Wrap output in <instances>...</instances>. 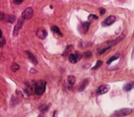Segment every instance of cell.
<instances>
[{
  "label": "cell",
  "mask_w": 134,
  "mask_h": 117,
  "mask_svg": "<svg viewBox=\"0 0 134 117\" xmlns=\"http://www.w3.org/2000/svg\"><path fill=\"white\" fill-rule=\"evenodd\" d=\"M115 20H116L115 16H114V15H110V16H108L106 19H105V20L103 21V23H102V26H110V25H112V24L115 23Z\"/></svg>",
  "instance_id": "obj_4"
},
{
  "label": "cell",
  "mask_w": 134,
  "mask_h": 117,
  "mask_svg": "<svg viewBox=\"0 0 134 117\" xmlns=\"http://www.w3.org/2000/svg\"><path fill=\"white\" fill-rule=\"evenodd\" d=\"M75 55V58H76V59H77V60H79L80 58H81V57H82V55L79 52H78V51H76L75 53L74 54Z\"/></svg>",
  "instance_id": "obj_23"
},
{
  "label": "cell",
  "mask_w": 134,
  "mask_h": 117,
  "mask_svg": "<svg viewBox=\"0 0 134 117\" xmlns=\"http://www.w3.org/2000/svg\"><path fill=\"white\" fill-rule=\"evenodd\" d=\"M4 14L0 11V20H1L4 19Z\"/></svg>",
  "instance_id": "obj_27"
},
{
  "label": "cell",
  "mask_w": 134,
  "mask_h": 117,
  "mask_svg": "<svg viewBox=\"0 0 134 117\" xmlns=\"http://www.w3.org/2000/svg\"><path fill=\"white\" fill-rule=\"evenodd\" d=\"M118 58H119V55H114V56H112L110 58H109V59L108 60V61H107V64H108V65H110V64H111L113 61L117 60Z\"/></svg>",
  "instance_id": "obj_19"
},
{
  "label": "cell",
  "mask_w": 134,
  "mask_h": 117,
  "mask_svg": "<svg viewBox=\"0 0 134 117\" xmlns=\"http://www.w3.org/2000/svg\"><path fill=\"white\" fill-rule=\"evenodd\" d=\"M1 37H2V32H1V30L0 29V38H1Z\"/></svg>",
  "instance_id": "obj_28"
},
{
  "label": "cell",
  "mask_w": 134,
  "mask_h": 117,
  "mask_svg": "<svg viewBox=\"0 0 134 117\" xmlns=\"http://www.w3.org/2000/svg\"><path fill=\"white\" fill-rule=\"evenodd\" d=\"M33 13H34L33 9L31 7H28L23 11V13L22 14V17L24 20H29L32 17Z\"/></svg>",
  "instance_id": "obj_3"
},
{
  "label": "cell",
  "mask_w": 134,
  "mask_h": 117,
  "mask_svg": "<svg viewBox=\"0 0 134 117\" xmlns=\"http://www.w3.org/2000/svg\"><path fill=\"white\" fill-rule=\"evenodd\" d=\"M47 35H48V33L46 30L43 27L38 29V30L37 31V36L39 39H44L47 37Z\"/></svg>",
  "instance_id": "obj_7"
},
{
  "label": "cell",
  "mask_w": 134,
  "mask_h": 117,
  "mask_svg": "<svg viewBox=\"0 0 134 117\" xmlns=\"http://www.w3.org/2000/svg\"><path fill=\"white\" fill-rule=\"evenodd\" d=\"M3 20H5L6 22H9L10 23H13L15 20V16L13 15H4Z\"/></svg>",
  "instance_id": "obj_9"
},
{
  "label": "cell",
  "mask_w": 134,
  "mask_h": 117,
  "mask_svg": "<svg viewBox=\"0 0 134 117\" xmlns=\"http://www.w3.org/2000/svg\"><path fill=\"white\" fill-rule=\"evenodd\" d=\"M83 56L85 59H89L92 56V53L89 51H86L83 53Z\"/></svg>",
  "instance_id": "obj_18"
},
{
  "label": "cell",
  "mask_w": 134,
  "mask_h": 117,
  "mask_svg": "<svg viewBox=\"0 0 134 117\" xmlns=\"http://www.w3.org/2000/svg\"><path fill=\"white\" fill-rule=\"evenodd\" d=\"M51 29H52V31L53 32H55V33H57V34L60 35L61 37H62V36H63L62 33H61V32H60V29H59V27H57V26H52V27H51Z\"/></svg>",
  "instance_id": "obj_15"
},
{
  "label": "cell",
  "mask_w": 134,
  "mask_h": 117,
  "mask_svg": "<svg viewBox=\"0 0 134 117\" xmlns=\"http://www.w3.org/2000/svg\"><path fill=\"white\" fill-rule=\"evenodd\" d=\"M73 46L72 45H69V46H68L66 48V50L64 51V52L63 53V56L64 57H66V56H69V54H70V53L72 51H73Z\"/></svg>",
  "instance_id": "obj_13"
},
{
  "label": "cell",
  "mask_w": 134,
  "mask_h": 117,
  "mask_svg": "<svg viewBox=\"0 0 134 117\" xmlns=\"http://www.w3.org/2000/svg\"><path fill=\"white\" fill-rule=\"evenodd\" d=\"M105 13H106V9H103V8L100 9V14H101V15H104Z\"/></svg>",
  "instance_id": "obj_26"
},
{
  "label": "cell",
  "mask_w": 134,
  "mask_h": 117,
  "mask_svg": "<svg viewBox=\"0 0 134 117\" xmlns=\"http://www.w3.org/2000/svg\"><path fill=\"white\" fill-rule=\"evenodd\" d=\"M110 49V46H107V47H105V48H103V49H101L100 51H98V54H103V53H105L107 50H109Z\"/></svg>",
  "instance_id": "obj_22"
},
{
  "label": "cell",
  "mask_w": 134,
  "mask_h": 117,
  "mask_svg": "<svg viewBox=\"0 0 134 117\" xmlns=\"http://www.w3.org/2000/svg\"><path fill=\"white\" fill-rule=\"evenodd\" d=\"M24 0H14L13 1V3L15 4H20L21 3L23 2Z\"/></svg>",
  "instance_id": "obj_25"
},
{
  "label": "cell",
  "mask_w": 134,
  "mask_h": 117,
  "mask_svg": "<svg viewBox=\"0 0 134 117\" xmlns=\"http://www.w3.org/2000/svg\"><path fill=\"white\" fill-rule=\"evenodd\" d=\"M90 25V23L89 22H84L82 24L80 25L79 26V32L81 33V34H85L86 32L88 31V29H89V27Z\"/></svg>",
  "instance_id": "obj_6"
},
{
  "label": "cell",
  "mask_w": 134,
  "mask_h": 117,
  "mask_svg": "<svg viewBox=\"0 0 134 117\" xmlns=\"http://www.w3.org/2000/svg\"><path fill=\"white\" fill-rule=\"evenodd\" d=\"M98 17L95 15H89L88 17V20L89 21H93L94 20H97Z\"/></svg>",
  "instance_id": "obj_21"
},
{
  "label": "cell",
  "mask_w": 134,
  "mask_h": 117,
  "mask_svg": "<svg viewBox=\"0 0 134 117\" xmlns=\"http://www.w3.org/2000/svg\"><path fill=\"white\" fill-rule=\"evenodd\" d=\"M19 69H20V66L18 65L17 63H13V65L11 67V71L13 72H17Z\"/></svg>",
  "instance_id": "obj_17"
},
{
  "label": "cell",
  "mask_w": 134,
  "mask_h": 117,
  "mask_svg": "<svg viewBox=\"0 0 134 117\" xmlns=\"http://www.w3.org/2000/svg\"><path fill=\"white\" fill-rule=\"evenodd\" d=\"M89 83V80L87 78L84 79L81 83H80V87H79V91H83L85 88L87 87V84Z\"/></svg>",
  "instance_id": "obj_11"
},
{
  "label": "cell",
  "mask_w": 134,
  "mask_h": 117,
  "mask_svg": "<svg viewBox=\"0 0 134 117\" xmlns=\"http://www.w3.org/2000/svg\"><path fill=\"white\" fill-rule=\"evenodd\" d=\"M132 112V109L129 108H124L121 109L120 110L115 111L113 114H112V117H125L129 115Z\"/></svg>",
  "instance_id": "obj_2"
},
{
  "label": "cell",
  "mask_w": 134,
  "mask_h": 117,
  "mask_svg": "<svg viewBox=\"0 0 134 117\" xmlns=\"http://www.w3.org/2000/svg\"><path fill=\"white\" fill-rule=\"evenodd\" d=\"M23 22H24V20H23V19H22V18H20V19L18 20L17 24L15 25V26L14 27V29H13V36H17V35L18 34L19 31L21 29V28H22V27H23Z\"/></svg>",
  "instance_id": "obj_5"
},
{
  "label": "cell",
  "mask_w": 134,
  "mask_h": 117,
  "mask_svg": "<svg viewBox=\"0 0 134 117\" xmlns=\"http://www.w3.org/2000/svg\"><path fill=\"white\" fill-rule=\"evenodd\" d=\"M134 87V83L131 82V83H126L124 86H123V90L125 91H130Z\"/></svg>",
  "instance_id": "obj_12"
},
{
  "label": "cell",
  "mask_w": 134,
  "mask_h": 117,
  "mask_svg": "<svg viewBox=\"0 0 134 117\" xmlns=\"http://www.w3.org/2000/svg\"><path fill=\"white\" fill-rule=\"evenodd\" d=\"M110 90V86L109 85H102L100 86L97 89V93L98 95H103L106 93H108Z\"/></svg>",
  "instance_id": "obj_8"
},
{
  "label": "cell",
  "mask_w": 134,
  "mask_h": 117,
  "mask_svg": "<svg viewBox=\"0 0 134 117\" xmlns=\"http://www.w3.org/2000/svg\"><path fill=\"white\" fill-rule=\"evenodd\" d=\"M6 44V40L2 38H0V47H3Z\"/></svg>",
  "instance_id": "obj_24"
},
{
  "label": "cell",
  "mask_w": 134,
  "mask_h": 117,
  "mask_svg": "<svg viewBox=\"0 0 134 117\" xmlns=\"http://www.w3.org/2000/svg\"><path fill=\"white\" fill-rule=\"evenodd\" d=\"M103 64V63H102V61L101 60H98L97 62V64L94 67H92V69L93 70H95V69H97L98 68H99L101 65Z\"/></svg>",
  "instance_id": "obj_20"
},
{
  "label": "cell",
  "mask_w": 134,
  "mask_h": 117,
  "mask_svg": "<svg viewBox=\"0 0 134 117\" xmlns=\"http://www.w3.org/2000/svg\"><path fill=\"white\" fill-rule=\"evenodd\" d=\"M68 82L70 85H73L75 83V77L73 75H70L68 77Z\"/></svg>",
  "instance_id": "obj_16"
},
{
  "label": "cell",
  "mask_w": 134,
  "mask_h": 117,
  "mask_svg": "<svg viewBox=\"0 0 134 117\" xmlns=\"http://www.w3.org/2000/svg\"><path fill=\"white\" fill-rule=\"evenodd\" d=\"M26 53L27 54V55H28V57H29V58L31 60V62L34 64V65H37V63H38V61H37V58H36V57L31 52H29V51H26Z\"/></svg>",
  "instance_id": "obj_10"
},
{
  "label": "cell",
  "mask_w": 134,
  "mask_h": 117,
  "mask_svg": "<svg viewBox=\"0 0 134 117\" xmlns=\"http://www.w3.org/2000/svg\"><path fill=\"white\" fill-rule=\"evenodd\" d=\"M46 88V82L43 80H39L35 83V93L37 95H41L44 93Z\"/></svg>",
  "instance_id": "obj_1"
},
{
  "label": "cell",
  "mask_w": 134,
  "mask_h": 117,
  "mask_svg": "<svg viewBox=\"0 0 134 117\" xmlns=\"http://www.w3.org/2000/svg\"><path fill=\"white\" fill-rule=\"evenodd\" d=\"M69 62L71 63H73V64L76 63L77 61H78L74 54H69Z\"/></svg>",
  "instance_id": "obj_14"
}]
</instances>
